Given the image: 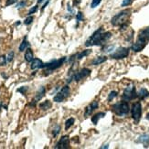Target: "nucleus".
<instances>
[{
  "label": "nucleus",
  "instance_id": "1",
  "mask_svg": "<svg viewBox=\"0 0 149 149\" xmlns=\"http://www.w3.org/2000/svg\"><path fill=\"white\" fill-rule=\"evenodd\" d=\"M112 32L104 31L103 27H100L97 30L91 35V37L85 41L84 45L85 47H93V46H104L107 42L111 40Z\"/></svg>",
  "mask_w": 149,
  "mask_h": 149
},
{
  "label": "nucleus",
  "instance_id": "2",
  "mask_svg": "<svg viewBox=\"0 0 149 149\" xmlns=\"http://www.w3.org/2000/svg\"><path fill=\"white\" fill-rule=\"evenodd\" d=\"M149 42V26L145 29H142L137 35L136 41L133 43L130 47V49L134 52H140L143 50L147 43Z\"/></svg>",
  "mask_w": 149,
  "mask_h": 149
},
{
  "label": "nucleus",
  "instance_id": "3",
  "mask_svg": "<svg viewBox=\"0 0 149 149\" xmlns=\"http://www.w3.org/2000/svg\"><path fill=\"white\" fill-rule=\"evenodd\" d=\"M132 15V9L126 8L120 11L116 15H114L111 19V24L113 27H118L121 28L123 26H127L129 25V18H130Z\"/></svg>",
  "mask_w": 149,
  "mask_h": 149
},
{
  "label": "nucleus",
  "instance_id": "4",
  "mask_svg": "<svg viewBox=\"0 0 149 149\" xmlns=\"http://www.w3.org/2000/svg\"><path fill=\"white\" fill-rule=\"evenodd\" d=\"M66 61H67V57H62L61 59L52 60L49 62L44 63V67H43L44 75H49L50 73H52L54 70L60 69Z\"/></svg>",
  "mask_w": 149,
  "mask_h": 149
},
{
  "label": "nucleus",
  "instance_id": "5",
  "mask_svg": "<svg viewBox=\"0 0 149 149\" xmlns=\"http://www.w3.org/2000/svg\"><path fill=\"white\" fill-rule=\"evenodd\" d=\"M131 107L129 105L128 102L126 101H120L115 102L114 104L112 105V111L116 116H119V117H124L126 116L129 112H130Z\"/></svg>",
  "mask_w": 149,
  "mask_h": 149
},
{
  "label": "nucleus",
  "instance_id": "6",
  "mask_svg": "<svg viewBox=\"0 0 149 149\" xmlns=\"http://www.w3.org/2000/svg\"><path fill=\"white\" fill-rule=\"evenodd\" d=\"M130 113L134 122L135 124H138L142 118V114H143V107H142V103L139 101L133 103L131 106Z\"/></svg>",
  "mask_w": 149,
  "mask_h": 149
},
{
  "label": "nucleus",
  "instance_id": "7",
  "mask_svg": "<svg viewBox=\"0 0 149 149\" xmlns=\"http://www.w3.org/2000/svg\"><path fill=\"white\" fill-rule=\"evenodd\" d=\"M137 98V92L135 86L134 84H130L125 88V90L123 91V94H122V99L126 102H130L134 99Z\"/></svg>",
  "mask_w": 149,
  "mask_h": 149
},
{
  "label": "nucleus",
  "instance_id": "8",
  "mask_svg": "<svg viewBox=\"0 0 149 149\" xmlns=\"http://www.w3.org/2000/svg\"><path fill=\"white\" fill-rule=\"evenodd\" d=\"M130 49L126 47H119L114 49L112 53H110V58L113 60H123L129 56Z\"/></svg>",
  "mask_w": 149,
  "mask_h": 149
},
{
  "label": "nucleus",
  "instance_id": "9",
  "mask_svg": "<svg viewBox=\"0 0 149 149\" xmlns=\"http://www.w3.org/2000/svg\"><path fill=\"white\" fill-rule=\"evenodd\" d=\"M70 94V89L68 85H65L56 93V95L53 97V101L55 102H62L68 98Z\"/></svg>",
  "mask_w": 149,
  "mask_h": 149
},
{
  "label": "nucleus",
  "instance_id": "10",
  "mask_svg": "<svg viewBox=\"0 0 149 149\" xmlns=\"http://www.w3.org/2000/svg\"><path fill=\"white\" fill-rule=\"evenodd\" d=\"M92 49H84L82 51H81V52H76L75 54L72 55L70 58H69V61L68 62L70 64H72L74 63L75 61H80L81 60H82L83 58H85V57H88L91 53H92Z\"/></svg>",
  "mask_w": 149,
  "mask_h": 149
},
{
  "label": "nucleus",
  "instance_id": "11",
  "mask_svg": "<svg viewBox=\"0 0 149 149\" xmlns=\"http://www.w3.org/2000/svg\"><path fill=\"white\" fill-rule=\"evenodd\" d=\"M91 72H92V70L88 68H81V70H78L74 74L73 81H75L76 82H80L83 79L89 77L91 75Z\"/></svg>",
  "mask_w": 149,
  "mask_h": 149
},
{
  "label": "nucleus",
  "instance_id": "12",
  "mask_svg": "<svg viewBox=\"0 0 149 149\" xmlns=\"http://www.w3.org/2000/svg\"><path fill=\"white\" fill-rule=\"evenodd\" d=\"M69 145H70V136L69 135H63L58 141V143L54 147L57 149H67L70 147Z\"/></svg>",
  "mask_w": 149,
  "mask_h": 149
},
{
  "label": "nucleus",
  "instance_id": "13",
  "mask_svg": "<svg viewBox=\"0 0 149 149\" xmlns=\"http://www.w3.org/2000/svg\"><path fill=\"white\" fill-rule=\"evenodd\" d=\"M99 108V102L97 101H93L90 103L88 106L85 107V111H84V117L87 118L88 116H91L93 111Z\"/></svg>",
  "mask_w": 149,
  "mask_h": 149
},
{
  "label": "nucleus",
  "instance_id": "14",
  "mask_svg": "<svg viewBox=\"0 0 149 149\" xmlns=\"http://www.w3.org/2000/svg\"><path fill=\"white\" fill-rule=\"evenodd\" d=\"M135 143L136 144H141L143 145L144 147H149V134H143L139 135L137 139L135 140Z\"/></svg>",
  "mask_w": 149,
  "mask_h": 149
},
{
  "label": "nucleus",
  "instance_id": "15",
  "mask_svg": "<svg viewBox=\"0 0 149 149\" xmlns=\"http://www.w3.org/2000/svg\"><path fill=\"white\" fill-rule=\"evenodd\" d=\"M30 69L31 70H38V69H43L44 67V62L40 59H34L30 62Z\"/></svg>",
  "mask_w": 149,
  "mask_h": 149
},
{
  "label": "nucleus",
  "instance_id": "16",
  "mask_svg": "<svg viewBox=\"0 0 149 149\" xmlns=\"http://www.w3.org/2000/svg\"><path fill=\"white\" fill-rule=\"evenodd\" d=\"M137 98L139 101H144L149 98V91L146 88H141L137 92Z\"/></svg>",
  "mask_w": 149,
  "mask_h": 149
},
{
  "label": "nucleus",
  "instance_id": "17",
  "mask_svg": "<svg viewBox=\"0 0 149 149\" xmlns=\"http://www.w3.org/2000/svg\"><path fill=\"white\" fill-rule=\"evenodd\" d=\"M45 94H46V88H45L44 86H41V87H40V89L37 91V93L35 94V97H34V100L36 102L40 101L43 98V97L45 96Z\"/></svg>",
  "mask_w": 149,
  "mask_h": 149
},
{
  "label": "nucleus",
  "instance_id": "18",
  "mask_svg": "<svg viewBox=\"0 0 149 149\" xmlns=\"http://www.w3.org/2000/svg\"><path fill=\"white\" fill-rule=\"evenodd\" d=\"M106 115L105 113H103V112H100V113H97L95 114H93L92 116V118H91V120H92V123L94 125H97V124H98V122L100 119L103 118L104 116Z\"/></svg>",
  "mask_w": 149,
  "mask_h": 149
},
{
  "label": "nucleus",
  "instance_id": "19",
  "mask_svg": "<svg viewBox=\"0 0 149 149\" xmlns=\"http://www.w3.org/2000/svg\"><path fill=\"white\" fill-rule=\"evenodd\" d=\"M107 61V57L106 56H99V57H96L92 61V65L94 66H98L100 64L104 63Z\"/></svg>",
  "mask_w": 149,
  "mask_h": 149
},
{
  "label": "nucleus",
  "instance_id": "20",
  "mask_svg": "<svg viewBox=\"0 0 149 149\" xmlns=\"http://www.w3.org/2000/svg\"><path fill=\"white\" fill-rule=\"evenodd\" d=\"M25 60L27 62H31L32 61L34 60V53H33V50H32L30 48H28L26 49V52H25Z\"/></svg>",
  "mask_w": 149,
  "mask_h": 149
},
{
  "label": "nucleus",
  "instance_id": "21",
  "mask_svg": "<svg viewBox=\"0 0 149 149\" xmlns=\"http://www.w3.org/2000/svg\"><path fill=\"white\" fill-rule=\"evenodd\" d=\"M28 48H29V42L28 41V37L25 36L22 42L20 43V45H19L18 50L20 51V52H23V51H25Z\"/></svg>",
  "mask_w": 149,
  "mask_h": 149
},
{
  "label": "nucleus",
  "instance_id": "22",
  "mask_svg": "<svg viewBox=\"0 0 149 149\" xmlns=\"http://www.w3.org/2000/svg\"><path fill=\"white\" fill-rule=\"evenodd\" d=\"M38 106H40V109L42 110V111H47V110L52 107V102H51L49 100H46V101L40 102Z\"/></svg>",
  "mask_w": 149,
  "mask_h": 149
},
{
  "label": "nucleus",
  "instance_id": "23",
  "mask_svg": "<svg viewBox=\"0 0 149 149\" xmlns=\"http://www.w3.org/2000/svg\"><path fill=\"white\" fill-rule=\"evenodd\" d=\"M115 49V45L113 44H105L104 46L102 47V52H105V53H112V51H113Z\"/></svg>",
  "mask_w": 149,
  "mask_h": 149
},
{
  "label": "nucleus",
  "instance_id": "24",
  "mask_svg": "<svg viewBox=\"0 0 149 149\" xmlns=\"http://www.w3.org/2000/svg\"><path fill=\"white\" fill-rule=\"evenodd\" d=\"M75 124V119L73 117H70L69 119L66 120L65 122V130H69V129L72 127Z\"/></svg>",
  "mask_w": 149,
  "mask_h": 149
},
{
  "label": "nucleus",
  "instance_id": "25",
  "mask_svg": "<svg viewBox=\"0 0 149 149\" xmlns=\"http://www.w3.org/2000/svg\"><path fill=\"white\" fill-rule=\"evenodd\" d=\"M75 17H76V27H77V26H79V23L81 21H83V19H84L83 13L81 11H78Z\"/></svg>",
  "mask_w": 149,
  "mask_h": 149
},
{
  "label": "nucleus",
  "instance_id": "26",
  "mask_svg": "<svg viewBox=\"0 0 149 149\" xmlns=\"http://www.w3.org/2000/svg\"><path fill=\"white\" fill-rule=\"evenodd\" d=\"M118 96V92L117 91H111V92L109 93L108 94V97H107V101L108 102H112L114 98H116V97Z\"/></svg>",
  "mask_w": 149,
  "mask_h": 149
},
{
  "label": "nucleus",
  "instance_id": "27",
  "mask_svg": "<svg viewBox=\"0 0 149 149\" xmlns=\"http://www.w3.org/2000/svg\"><path fill=\"white\" fill-rule=\"evenodd\" d=\"M134 31L133 29H131L129 31V33L125 37V40L127 42H132V40H134Z\"/></svg>",
  "mask_w": 149,
  "mask_h": 149
},
{
  "label": "nucleus",
  "instance_id": "28",
  "mask_svg": "<svg viewBox=\"0 0 149 149\" xmlns=\"http://www.w3.org/2000/svg\"><path fill=\"white\" fill-rule=\"evenodd\" d=\"M61 130V126H60L59 125H57L54 127L53 130H52V137H53V138H56V137L58 136V135H59Z\"/></svg>",
  "mask_w": 149,
  "mask_h": 149
},
{
  "label": "nucleus",
  "instance_id": "29",
  "mask_svg": "<svg viewBox=\"0 0 149 149\" xmlns=\"http://www.w3.org/2000/svg\"><path fill=\"white\" fill-rule=\"evenodd\" d=\"M33 20H34V17H33V16H28V17H26V18H25L24 24H25L26 26H29L30 24H32Z\"/></svg>",
  "mask_w": 149,
  "mask_h": 149
},
{
  "label": "nucleus",
  "instance_id": "30",
  "mask_svg": "<svg viewBox=\"0 0 149 149\" xmlns=\"http://www.w3.org/2000/svg\"><path fill=\"white\" fill-rule=\"evenodd\" d=\"M38 10V4L35 5L34 6H32V8L29 10L28 12V16H32V14H35V13Z\"/></svg>",
  "mask_w": 149,
  "mask_h": 149
},
{
  "label": "nucleus",
  "instance_id": "31",
  "mask_svg": "<svg viewBox=\"0 0 149 149\" xmlns=\"http://www.w3.org/2000/svg\"><path fill=\"white\" fill-rule=\"evenodd\" d=\"M28 90H29V87H28V86H22V87H20V88H18V89L17 90V93H20L21 94H23V95L25 96L26 93H27V92H28Z\"/></svg>",
  "mask_w": 149,
  "mask_h": 149
},
{
  "label": "nucleus",
  "instance_id": "32",
  "mask_svg": "<svg viewBox=\"0 0 149 149\" xmlns=\"http://www.w3.org/2000/svg\"><path fill=\"white\" fill-rule=\"evenodd\" d=\"M8 61H6V56L5 55H0V67L6 65Z\"/></svg>",
  "mask_w": 149,
  "mask_h": 149
},
{
  "label": "nucleus",
  "instance_id": "33",
  "mask_svg": "<svg viewBox=\"0 0 149 149\" xmlns=\"http://www.w3.org/2000/svg\"><path fill=\"white\" fill-rule=\"evenodd\" d=\"M102 2V0H92L91 2V8H97Z\"/></svg>",
  "mask_w": 149,
  "mask_h": 149
},
{
  "label": "nucleus",
  "instance_id": "34",
  "mask_svg": "<svg viewBox=\"0 0 149 149\" xmlns=\"http://www.w3.org/2000/svg\"><path fill=\"white\" fill-rule=\"evenodd\" d=\"M26 6H27V2H26L25 0H21V1H19V2L17 4V6H16V8H17V9H20V8H25Z\"/></svg>",
  "mask_w": 149,
  "mask_h": 149
},
{
  "label": "nucleus",
  "instance_id": "35",
  "mask_svg": "<svg viewBox=\"0 0 149 149\" xmlns=\"http://www.w3.org/2000/svg\"><path fill=\"white\" fill-rule=\"evenodd\" d=\"M133 3V0H123V2L121 4V6H128Z\"/></svg>",
  "mask_w": 149,
  "mask_h": 149
},
{
  "label": "nucleus",
  "instance_id": "36",
  "mask_svg": "<svg viewBox=\"0 0 149 149\" xmlns=\"http://www.w3.org/2000/svg\"><path fill=\"white\" fill-rule=\"evenodd\" d=\"M13 58H14V51H10L8 55L6 56V61L8 62H11L13 61Z\"/></svg>",
  "mask_w": 149,
  "mask_h": 149
},
{
  "label": "nucleus",
  "instance_id": "37",
  "mask_svg": "<svg viewBox=\"0 0 149 149\" xmlns=\"http://www.w3.org/2000/svg\"><path fill=\"white\" fill-rule=\"evenodd\" d=\"M17 2H18V0H6L5 6H11V5L16 4Z\"/></svg>",
  "mask_w": 149,
  "mask_h": 149
},
{
  "label": "nucleus",
  "instance_id": "38",
  "mask_svg": "<svg viewBox=\"0 0 149 149\" xmlns=\"http://www.w3.org/2000/svg\"><path fill=\"white\" fill-rule=\"evenodd\" d=\"M67 10H68V12H69V13H70V14H72V16L74 15L75 11H74V9H73L72 6H70V4H68V5H67Z\"/></svg>",
  "mask_w": 149,
  "mask_h": 149
},
{
  "label": "nucleus",
  "instance_id": "39",
  "mask_svg": "<svg viewBox=\"0 0 149 149\" xmlns=\"http://www.w3.org/2000/svg\"><path fill=\"white\" fill-rule=\"evenodd\" d=\"M49 2H50V0H47V1L44 3V5L42 6V8H41V9H40V10H41V12H43V11H44V9L47 8V6L49 5Z\"/></svg>",
  "mask_w": 149,
  "mask_h": 149
},
{
  "label": "nucleus",
  "instance_id": "40",
  "mask_svg": "<svg viewBox=\"0 0 149 149\" xmlns=\"http://www.w3.org/2000/svg\"><path fill=\"white\" fill-rule=\"evenodd\" d=\"M100 148H101V149H106V148H109V145H108V144H104V145H102Z\"/></svg>",
  "mask_w": 149,
  "mask_h": 149
},
{
  "label": "nucleus",
  "instance_id": "41",
  "mask_svg": "<svg viewBox=\"0 0 149 149\" xmlns=\"http://www.w3.org/2000/svg\"><path fill=\"white\" fill-rule=\"evenodd\" d=\"M2 108H5V109H6L8 107H6V105H4V104H3V102H0V111H1V110H2Z\"/></svg>",
  "mask_w": 149,
  "mask_h": 149
},
{
  "label": "nucleus",
  "instance_id": "42",
  "mask_svg": "<svg viewBox=\"0 0 149 149\" xmlns=\"http://www.w3.org/2000/svg\"><path fill=\"white\" fill-rule=\"evenodd\" d=\"M1 75H2V77L4 78V79H8V76L6 75L5 72H2V73H1Z\"/></svg>",
  "mask_w": 149,
  "mask_h": 149
},
{
  "label": "nucleus",
  "instance_id": "43",
  "mask_svg": "<svg viewBox=\"0 0 149 149\" xmlns=\"http://www.w3.org/2000/svg\"><path fill=\"white\" fill-rule=\"evenodd\" d=\"M43 1H45V0H37V4H40V3H42Z\"/></svg>",
  "mask_w": 149,
  "mask_h": 149
},
{
  "label": "nucleus",
  "instance_id": "44",
  "mask_svg": "<svg viewBox=\"0 0 149 149\" xmlns=\"http://www.w3.org/2000/svg\"><path fill=\"white\" fill-rule=\"evenodd\" d=\"M20 24H21V22H20V21H17V22H16V23H15V26H19Z\"/></svg>",
  "mask_w": 149,
  "mask_h": 149
},
{
  "label": "nucleus",
  "instance_id": "45",
  "mask_svg": "<svg viewBox=\"0 0 149 149\" xmlns=\"http://www.w3.org/2000/svg\"><path fill=\"white\" fill-rule=\"evenodd\" d=\"M146 119H147V120H149V113L146 114Z\"/></svg>",
  "mask_w": 149,
  "mask_h": 149
}]
</instances>
